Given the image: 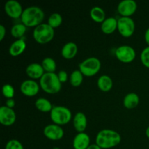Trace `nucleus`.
<instances>
[{
    "label": "nucleus",
    "mask_w": 149,
    "mask_h": 149,
    "mask_svg": "<svg viewBox=\"0 0 149 149\" xmlns=\"http://www.w3.org/2000/svg\"><path fill=\"white\" fill-rule=\"evenodd\" d=\"M101 68V62L95 57L87 58L79 65V70L85 77H91L96 75Z\"/></svg>",
    "instance_id": "6"
},
{
    "label": "nucleus",
    "mask_w": 149,
    "mask_h": 149,
    "mask_svg": "<svg viewBox=\"0 0 149 149\" xmlns=\"http://www.w3.org/2000/svg\"><path fill=\"white\" fill-rule=\"evenodd\" d=\"M144 38H145V41L147 43V45L149 46V28L146 29L145 32V35H144Z\"/></svg>",
    "instance_id": "34"
},
{
    "label": "nucleus",
    "mask_w": 149,
    "mask_h": 149,
    "mask_svg": "<svg viewBox=\"0 0 149 149\" xmlns=\"http://www.w3.org/2000/svg\"><path fill=\"white\" fill-rule=\"evenodd\" d=\"M141 61L144 66L149 68V46L144 48L141 52Z\"/></svg>",
    "instance_id": "29"
},
{
    "label": "nucleus",
    "mask_w": 149,
    "mask_h": 149,
    "mask_svg": "<svg viewBox=\"0 0 149 149\" xmlns=\"http://www.w3.org/2000/svg\"><path fill=\"white\" fill-rule=\"evenodd\" d=\"M5 149H24V147L19 141L16 139H12L7 143Z\"/></svg>",
    "instance_id": "30"
},
{
    "label": "nucleus",
    "mask_w": 149,
    "mask_h": 149,
    "mask_svg": "<svg viewBox=\"0 0 149 149\" xmlns=\"http://www.w3.org/2000/svg\"><path fill=\"white\" fill-rule=\"evenodd\" d=\"M118 20L113 17H107L101 23V30L106 34H111L117 29Z\"/></svg>",
    "instance_id": "19"
},
{
    "label": "nucleus",
    "mask_w": 149,
    "mask_h": 149,
    "mask_svg": "<svg viewBox=\"0 0 149 149\" xmlns=\"http://www.w3.org/2000/svg\"><path fill=\"white\" fill-rule=\"evenodd\" d=\"M115 55L121 62L129 63L135 59L136 52L134 48L130 45H121L116 48Z\"/></svg>",
    "instance_id": "8"
},
{
    "label": "nucleus",
    "mask_w": 149,
    "mask_h": 149,
    "mask_svg": "<svg viewBox=\"0 0 149 149\" xmlns=\"http://www.w3.org/2000/svg\"><path fill=\"white\" fill-rule=\"evenodd\" d=\"M146 135L147 136V138H149V126L146 130Z\"/></svg>",
    "instance_id": "36"
},
{
    "label": "nucleus",
    "mask_w": 149,
    "mask_h": 149,
    "mask_svg": "<svg viewBox=\"0 0 149 149\" xmlns=\"http://www.w3.org/2000/svg\"><path fill=\"white\" fill-rule=\"evenodd\" d=\"M52 149H61L59 148V147H54V148H52Z\"/></svg>",
    "instance_id": "37"
},
{
    "label": "nucleus",
    "mask_w": 149,
    "mask_h": 149,
    "mask_svg": "<svg viewBox=\"0 0 149 149\" xmlns=\"http://www.w3.org/2000/svg\"><path fill=\"white\" fill-rule=\"evenodd\" d=\"M139 102L140 97L138 94L135 93H130L124 97L123 104L127 109H132L138 106Z\"/></svg>",
    "instance_id": "20"
},
{
    "label": "nucleus",
    "mask_w": 149,
    "mask_h": 149,
    "mask_svg": "<svg viewBox=\"0 0 149 149\" xmlns=\"http://www.w3.org/2000/svg\"><path fill=\"white\" fill-rule=\"evenodd\" d=\"M27 27L23 23H17L12 26L10 29V33L13 37L17 39H22L24 34L26 33Z\"/></svg>",
    "instance_id": "24"
},
{
    "label": "nucleus",
    "mask_w": 149,
    "mask_h": 149,
    "mask_svg": "<svg viewBox=\"0 0 149 149\" xmlns=\"http://www.w3.org/2000/svg\"><path fill=\"white\" fill-rule=\"evenodd\" d=\"M74 149H87L90 145V138L86 132H79L73 140Z\"/></svg>",
    "instance_id": "15"
},
{
    "label": "nucleus",
    "mask_w": 149,
    "mask_h": 149,
    "mask_svg": "<svg viewBox=\"0 0 149 149\" xmlns=\"http://www.w3.org/2000/svg\"><path fill=\"white\" fill-rule=\"evenodd\" d=\"M73 125L76 131L84 132L87 126V119L86 115L82 112H78L73 118Z\"/></svg>",
    "instance_id": "16"
},
{
    "label": "nucleus",
    "mask_w": 149,
    "mask_h": 149,
    "mask_svg": "<svg viewBox=\"0 0 149 149\" xmlns=\"http://www.w3.org/2000/svg\"><path fill=\"white\" fill-rule=\"evenodd\" d=\"M122 141L120 134L110 129H104L97 132L95 143L102 149H109L117 146Z\"/></svg>",
    "instance_id": "1"
},
{
    "label": "nucleus",
    "mask_w": 149,
    "mask_h": 149,
    "mask_svg": "<svg viewBox=\"0 0 149 149\" xmlns=\"http://www.w3.org/2000/svg\"><path fill=\"white\" fill-rule=\"evenodd\" d=\"M44 135L51 141H56L62 139L64 136V130L60 125L55 124L48 125L44 128Z\"/></svg>",
    "instance_id": "9"
},
{
    "label": "nucleus",
    "mask_w": 149,
    "mask_h": 149,
    "mask_svg": "<svg viewBox=\"0 0 149 149\" xmlns=\"http://www.w3.org/2000/svg\"><path fill=\"white\" fill-rule=\"evenodd\" d=\"M45 18V13L38 6H30L23 10L21 22L26 27H35L42 24Z\"/></svg>",
    "instance_id": "2"
},
{
    "label": "nucleus",
    "mask_w": 149,
    "mask_h": 149,
    "mask_svg": "<svg viewBox=\"0 0 149 149\" xmlns=\"http://www.w3.org/2000/svg\"><path fill=\"white\" fill-rule=\"evenodd\" d=\"M118 31L123 37H130L135 30V23L130 17H121L118 19Z\"/></svg>",
    "instance_id": "7"
},
{
    "label": "nucleus",
    "mask_w": 149,
    "mask_h": 149,
    "mask_svg": "<svg viewBox=\"0 0 149 149\" xmlns=\"http://www.w3.org/2000/svg\"><path fill=\"white\" fill-rule=\"evenodd\" d=\"M90 17L96 23H102L106 19L104 10L98 6L93 7L90 12Z\"/></svg>",
    "instance_id": "23"
},
{
    "label": "nucleus",
    "mask_w": 149,
    "mask_h": 149,
    "mask_svg": "<svg viewBox=\"0 0 149 149\" xmlns=\"http://www.w3.org/2000/svg\"><path fill=\"white\" fill-rule=\"evenodd\" d=\"M87 149H102V148H100L99 146H97V144L95 143V144H90Z\"/></svg>",
    "instance_id": "35"
},
{
    "label": "nucleus",
    "mask_w": 149,
    "mask_h": 149,
    "mask_svg": "<svg viewBox=\"0 0 149 149\" xmlns=\"http://www.w3.org/2000/svg\"><path fill=\"white\" fill-rule=\"evenodd\" d=\"M78 52V47L73 42H67L61 49V55L66 60L73 59Z\"/></svg>",
    "instance_id": "17"
},
{
    "label": "nucleus",
    "mask_w": 149,
    "mask_h": 149,
    "mask_svg": "<svg viewBox=\"0 0 149 149\" xmlns=\"http://www.w3.org/2000/svg\"><path fill=\"white\" fill-rule=\"evenodd\" d=\"M26 73L29 78L32 79H40L45 74V71L42 67V64L38 63H32L28 65L26 68Z\"/></svg>",
    "instance_id": "14"
},
{
    "label": "nucleus",
    "mask_w": 149,
    "mask_h": 149,
    "mask_svg": "<svg viewBox=\"0 0 149 149\" xmlns=\"http://www.w3.org/2000/svg\"><path fill=\"white\" fill-rule=\"evenodd\" d=\"M50 119L53 124L60 126L65 125L69 123L71 120L72 113L70 109L65 106H54L50 112Z\"/></svg>",
    "instance_id": "5"
},
{
    "label": "nucleus",
    "mask_w": 149,
    "mask_h": 149,
    "mask_svg": "<svg viewBox=\"0 0 149 149\" xmlns=\"http://www.w3.org/2000/svg\"><path fill=\"white\" fill-rule=\"evenodd\" d=\"M63 23V17L61 14L58 13H54L50 15V16L48 18L47 23L52 28H58Z\"/></svg>",
    "instance_id": "27"
},
{
    "label": "nucleus",
    "mask_w": 149,
    "mask_h": 149,
    "mask_svg": "<svg viewBox=\"0 0 149 149\" xmlns=\"http://www.w3.org/2000/svg\"><path fill=\"white\" fill-rule=\"evenodd\" d=\"M5 106L10 108V109H13V108L15 106V100L13 98L7 99V100H6Z\"/></svg>",
    "instance_id": "32"
},
{
    "label": "nucleus",
    "mask_w": 149,
    "mask_h": 149,
    "mask_svg": "<svg viewBox=\"0 0 149 149\" xmlns=\"http://www.w3.org/2000/svg\"><path fill=\"white\" fill-rule=\"evenodd\" d=\"M6 35V28L2 24L0 25V41H2L4 39V36Z\"/></svg>",
    "instance_id": "33"
},
{
    "label": "nucleus",
    "mask_w": 149,
    "mask_h": 149,
    "mask_svg": "<svg viewBox=\"0 0 149 149\" xmlns=\"http://www.w3.org/2000/svg\"><path fill=\"white\" fill-rule=\"evenodd\" d=\"M26 48V43L23 39H17L10 45L9 54L13 57H17L23 53Z\"/></svg>",
    "instance_id": "18"
},
{
    "label": "nucleus",
    "mask_w": 149,
    "mask_h": 149,
    "mask_svg": "<svg viewBox=\"0 0 149 149\" xmlns=\"http://www.w3.org/2000/svg\"><path fill=\"white\" fill-rule=\"evenodd\" d=\"M84 75L79 70H74L70 75V83L73 87H79L83 81Z\"/></svg>",
    "instance_id": "26"
},
{
    "label": "nucleus",
    "mask_w": 149,
    "mask_h": 149,
    "mask_svg": "<svg viewBox=\"0 0 149 149\" xmlns=\"http://www.w3.org/2000/svg\"><path fill=\"white\" fill-rule=\"evenodd\" d=\"M39 85L45 93L54 95L61 91L62 83L55 73H45L39 79Z\"/></svg>",
    "instance_id": "3"
},
{
    "label": "nucleus",
    "mask_w": 149,
    "mask_h": 149,
    "mask_svg": "<svg viewBox=\"0 0 149 149\" xmlns=\"http://www.w3.org/2000/svg\"><path fill=\"white\" fill-rule=\"evenodd\" d=\"M136 1L134 0H123L120 1L117 6V11L122 17H130L136 12Z\"/></svg>",
    "instance_id": "11"
},
{
    "label": "nucleus",
    "mask_w": 149,
    "mask_h": 149,
    "mask_svg": "<svg viewBox=\"0 0 149 149\" xmlns=\"http://www.w3.org/2000/svg\"><path fill=\"white\" fill-rule=\"evenodd\" d=\"M4 11L6 14L13 19L21 17L23 14V7L17 0H8L4 4Z\"/></svg>",
    "instance_id": "10"
},
{
    "label": "nucleus",
    "mask_w": 149,
    "mask_h": 149,
    "mask_svg": "<svg viewBox=\"0 0 149 149\" xmlns=\"http://www.w3.org/2000/svg\"><path fill=\"white\" fill-rule=\"evenodd\" d=\"M54 36L55 30L48 23H42L33 29V39L41 45L49 43L53 39Z\"/></svg>",
    "instance_id": "4"
},
{
    "label": "nucleus",
    "mask_w": 149,
    "mask_h": 149,
    "mask_svg": "<svg viewBox=\"0 0 149 149\" xmlns=\"http://www.w3.org/2000/svg\"><path fill=\"white\" fill-rule=\"evenodd\" d=\"M16 121V113L13 109L2 106L0 107V123L4 126H11Z\"/></svg>",
    "instance_id": "13"
},
{
    "label": "nucleus",
    "mask_w": 149,
    "mask_h": 149,
    "mask_svg": "<svg viewBox=\"0 0 149 149\" xmlns=\"http://www.w3.org/2000/svg\"><path fill=\"white\" fill-rule=\"evenodd\" d=\"M42 65L45 70V73H55L57 68L56 62L55 60L49 57L44 58L42 61Z\"/></svg>",
    "instance_id": "25"
},
{
    "label": "nucleus",
    "mask_w": 149,
    "mask_h": 149,
    "mask_svg": "<svg viewBox=\"0 0 149 149\" xmlns=\"http://www.w3.org/2000/svg\"><path fill=\"white\" fill-rule=\"evenodd\" d=\"M97 87L103 92H109L113 87V80L109 76L102 75L97 81Z\"/></svg>",
    "instance_id": "21"
},
{
    "label": "nucleus",
    "mask_w": 149,
    "mask_h": 149,
    "mask_svg": "<svg viewBox=\"0 0 149 149\" xmlns=\"http://www.w3.org/2000/svg\"><path fill=\"white\" fill-rule=\"evenodd\" d=\"M35 106L39 111L43 113H50L54 107L52 103L45 97H39L36 99L35 101Z\"/></svg>",
    "instance_id": "22"
},
{
    "label": "nucleus",
    "mask_w": 149,
    "mask_h": 149,
    "mask_svg": "<svg viewBox=\"0 0 149 149\" xmlns=\"http://www.w3.org/2000/svg\"><path fill=\"white\" fill-rule=\"evenodd\" d=\"M40 85L33 79H27L21 83L20 87V92L24 95L33 97L39 93Z\"/></svg>",
    "instance_id": "12"
},
{
    "label": "nucleus",
    "mask_w": 149,
    "mask_h": 149,
    "mask_svg": "<svg viewBox=\"0 0 149 149\" xmlns=\"http://www.w3.org/2000/svg\"><path fill=\"white\" fill-rule=\"evenodd\" d=\"M58 77L61 83L66 82L68 79V74H67L66 71H64V70H61V71L58 72Z\"/></svg>",
    "instance_id": "31"
},
{
    "label": "nucleus",
    "mask_w": 149,
    "mask_h": 149,
    "mask_svg": "<svg viewBox=\"0 0 149 149\" xmlns=\"http://www.w3.org/2000/svg\"><path fill=\"white\" fill-rule=\"evenodd\" d=\"M2 94L6 98H13L15 95V89L13 85L10 84H4L2 87Z\"/></svg>",
    "instance_id": "28"
}]
</instances>
